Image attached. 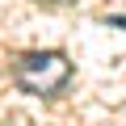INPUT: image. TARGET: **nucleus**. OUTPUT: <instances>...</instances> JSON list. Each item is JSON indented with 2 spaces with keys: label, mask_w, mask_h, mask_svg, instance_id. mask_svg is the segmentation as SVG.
<instances>
[{
  "label": "nucleus",
  "mask_w": 126,
  "mask_h": 126,
  "mask_svg": "<svg viewBox=\"0 0 126 126\" xmlns=\"http://www.w3.org/2000/svg\"><path fill=\"white\" fill-rule=\"evenodd\" d=\"M105 25H118V30H126V17H105Z\"/></svg>",
  "instance_id": "f03ea898"
},
{
  "label": "nucleus",
  "mask_w": 126,
  "mask_h": 126,
  "mask_svg": "<svg viewBox=\"0 0 126 126\" xmlns=\"http://www.w3.org/2000/svg\"><path fill=\"white\" fill-rule=\"evenodd\" d=\"M17 84L25 93H38V97H50L59 93L63 84L72 80V63L63 50H34V55H21L17 67H13Z\"/></svg>",
  "instance_id": "f257e3e1"
}]
</instances>
